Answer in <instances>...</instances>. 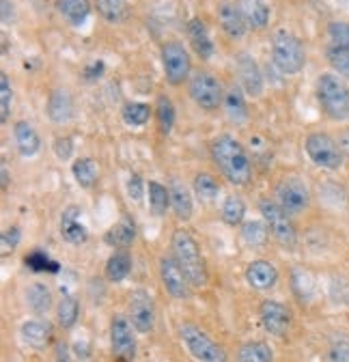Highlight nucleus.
Returning <instances> with one entry per match:
<instances>
[{
    "label": "nucleus",
    "mask_w": 349,
    "mask_h": 362,
    "mask_svg": "<svg viewBox=\"0 0 349 362\" xmlns=\"http://www.w3.org/2000/svg\"><path fill=\"white\" fill-rule=\"evenodd\" d=\"M209 153L213 164L220 170L223 179L233 188L250 186L254 168L248 149L231 134H218L209 143Z\"/></svg>",
    "instance_id": "obj_1"
},
{
    "label": "nucleus",
    "mask_w": 349,
    "mask_h": 362,
    "mask_svg": "<svg viewBox=\"0 0 349 362\" xmlns=\"http://www.w3.org/2000/svg\"><path fill=\"white\" fill-rule=\"evenodd\" d=\"M170 255L179 263V267L184 269V274L188 276V281L194 289H203L207 285V281H209L207 263H205L201 244L196 242L192 231L184 229V226H177V229L172 231Z\"/></svg>",
    "instance_id": "obj_2"
},
{
    "label": "nucleus",
    "mask_w": 349,
    "mask_h": 362,
    "mask_svg": "<svg viewBox=\"0 0 349 362\" xmlns=\"http://www.w3.org/2000/svg\"><path fill=\"white\" fill-rule=\"evenodd\" d=\"M315 98L321 108V115L328 121H349V82L343 76L334 71H321L315 82Z\"/></svg>",
    "instance_id": "obj_3"
},
{
    "label": "nucleus",
    "mask_w": 349,
    "mask_h": 362,
    "mask_svg": "<svg viewBox=\"0 0 349 362\" xmlns=\"http://www.w3.org/2000/svg\"><path fill=\"white\" fill-rule=\"evenodd\" d=\"M272 65L283 76H297L307 67L304 41L289 28H278L272 35Z\"/></svg>",
    "instance_id": "obj_4"
},
{
    "label": "nucleus",
    "mask_w": 349,
    "mask_h": 362,
    "mask_svg": "<svg viewBox=\"0 0 349 362\" xmlns=\"http://www.w3.org/2000/svg\"><path fill=\"white\" fill-rule=\"evenodd\" d=\"M259 214L261 218L266 220L268 229L272 233V240L283 246L285 250H295L297 242H300V233H297V226H295V218L285 211L274 197H264L259 201Z\"/></svg>",
    "instance_id": "obj_5"
},
{
    "label": "nucleus",
    "mask_w": 349,
    "mask_h": 362,
    "mask_svg": "<svg viewBox=\"0 0 349 362\" xmlns=\"http://www.w3.org/2000/svg\"><path fill=\"white\" fill-rule=\"evenodd\" d=\"M304 153L311 160L313 166L326 173H338L345 166V156L336 136L328 132H311L304 139Z\"/></svg>",
    "instance_id": "obj_6"
},
{
    "label": "nucleus",
    "mask_w": 349,
    "mask_h": 362,
    "mask_svg": "<svg viewBox=\"0 0 349 362\" xmlns=\"http://www.w3.org/2000/svg\"><path fill=\"white\" fill-rule=\"evenodd\" d=\"M274 201L295 218L311 209L313 190L302 175H285L274 186Z\"/></svg>",
    "instance_id": "obj_7"
},
{
    "label": "nucleus",
    "mask_w": 349,
    "mask_h": 362,
    "mask_svg": "<svg viewBox=\"0 0 349 362\" xmlns=\"http://www.w3.org/2000/svg\"><path fill=\"white\" fill-rule=\"evenodd\" d=\"M160 61L164 78L170 86H182L190 80L192 71V54L186 48V43L179 39H168L160 48Z\"/></svg>",
    "instance_id": "obj_8"
},
{
    "label": "nucleus",
    "mask_w": 349,
    "mask_h": 362,
    "mask_svg": "<svg viewBox=\"0 0 349 362\" xmlns=\"http://www.w3.org/2000/svg\"><path fill=\"white\" fill-rule=\"evenodd\" d=\"M177 334H179V341L184 343V347L188 349V354L196 362H229L227 349L220 343H215L199 326L186 322L177 328Z\"/></svg>",
    "instance_id": "obj_9"
},
{
    "label": "nucleus",
    "mask_w": 349,
    "mask_h": 362,
    "mask_svg": "<svg viewBox=\"0 0 349 362\" xmlns=\"http://www.w3.org/2000/svg\"><path fill=\"white\" fill-rule=\"evenodd\" d=\"M188 95L203 112H215L218 108H223L225 88L211 71L196 69L188 80Z\"/></svg>",
    "instance_id": "obj_10"
},
{
    "label": "nucleus",
    "mask_w": 349,
    "mask_h": 362,
    "mask_svg": "<svg viewBox=\"0 0 349 362\" xmlns=\"http://www.w3.org/2000/svg\"><path fill=\"white\" fill-rule=\"evenodd\" d=\"M110 349L114 362H134L136 360V328L125 315H112L110 322Z\"/></svg>",
    "instance_id": "obj_11"
},
{
    "label": "nucleus",
    "mask_w": 349,
    "mask_h": 362,
    "mask_svg": "<svg viewBox=\"0 0 349 362\" xmlns=\"http://www.w3.org/2000/svg\"><path fill=\"white\" fill-rule=\"evenodd\" d=\"M259 320L264 330L274 337V339H287L293 326V315L289 310L287 304H283L280 300H264L259 306Z\"/></svg>",
    "instance_id": "obj_12"
},
{
    "label": "nucleus",
    "mask_w": 349,
    "mask_h": 362,
    "mask_svg": "<svg viewBox=\"0 0 349 362\" xmlns=\"http://www.w3.org/2000/svg\"><path fill=\"white\" fill-rule=\"evenodd\" d=\"M235 74H237V84L244 88V93L248 98L259 100L266 93V74L250 52L242 50L235 54Z\"/></svg>",
    "instance_id": "obj_13"
},
{
    "label": "nucleus",
    "mask_w": 349,
    "mask_h": 362,
    "mask_svg": "<svg viewBox=\"0 0 349 362\" xmlns=\"http://www.w3.org/2000/svg\"><path fill=\"white\" fill-rule=\"evenodd\" d=\"M158 269H160L162 287L172 300H188L192 296V285L172 255H162Z\"/></svg>",
    "instance_id": "obj_14"
},
{
    "label": "nucleus",
    "mask_w": 349,
    "mask_h": 362,
    "mask_svg": "<svg viewBox=\"0 0 349 362\" xmlns=\"http://www.w3.org/2000/svg\"><path fill=\"white\" fill-rule=\"evenodd\" d=\"M127 317L138 334H149L155 328V304L145 289H136L129 296Z\"/></svg>",
    "instance_id": "obj_15"
},
{
    "label": "nucleus",
    "mask_w": 349,
    "mask_h": 362,
    "mask_svg": "<svg viewBox=\"0 0 349 362\" xmlns=\"http://www.w3.org/2000/svg\"><path fill=\"white\" fill-rule=\"evenodd\" d=\"M84 211L80 205H67L59 218V233L69 246H84L89 242V229L82 220Z\"/></svg>",
    "instance_id": "obj_16"
},
{
    "label": "nucleus",
    "mask_w": 349,
    "mask_h": 362,
    "mask_svg": "<svg viewBox=\"0 0 349 362\" xmlns=\"http://www.w3.org/2000/svg\"><path fill=\"white\" fill-rule=\"evenodd\" d=\"M244 279L254 291H270L278 285V267L268 259H254L246 265Z\"/></svg>",
    "instance_id": "obj_17"
},
{
    "label": "nucleus",
    "mask_w": 349,
    "mask_h": 362,
    "mask_svg": "<svg viewBox=\"0 0 349 362\" xmlns=\"http://www.w3.org/2000/svg\"><path fill=\"white\" fill-rule=\"evenodd\" d=\"M11 132H13L16 151L20 153V158L30 160V158H37L41 153L43 141H41V134L37 132V127L32 123H28L26 119H20L13 123Z\"/></svg>",
    "instance_id": "obj_18"
},
{
    "label": "nucleus",
    "mask_w": 349,
    "mask_h": 362,
    "mask_svg": "<svg viewBox=\"0 0 349 362\" xmlns=\"http://www.w3.org/2000/svg\"><path fill=\"white\" fill-rule=\"evenodd\" d=\"M170 190V209L179 222H190L194 216V192L192 186L184 184L179 177H172L168 181Z\"/></svg>",
    "instance_id": "obj_19"
},
{
    "label": "nucleus",
    "mask_w": 349,
    "mask_h": 362,
    "mask_svg": "<svg viewBox=\"0 0 349 362\" xmlns=\"http://www.w3.org/2000/svg\"><path fill=\"white\" fill-rule=\"evenodd\" d=\"M235 5L252 33L266 30L272 22V7L268 0H235Z\"/></svg>",
    "instance_id": "obj_20"
},
{
    "label": "nucleus",
    "mask_w": 349,
    "mask_h": 362,
    "mask_svg": "<svg viewBox=\"0 0 349 362\" xmlns=\"http://www.w3.org/2000/svg\"><path fill=\"white\" fill-rule=\"evenodd\" d=\"M215 18H218V26H220V30L229 39H242L248 33V26H246L237 5L231 3V0H220V3H218Z\"/></svg>",
    "instance_id": "obj_21"
},
{
    "label": "nucleus",
    "mask_w": 349,
    "mask_h": 362,
    "mask_svg": "<svg viewBox=\"0 0 349 362\" xmlns=\"http://www.w3.org/2000/svg\"><path fill=\"white\" fill-rule=\"evenodd\" d=\"M246 93L244 88L233 82L225 88V100H223V110H225V117L233 123V125H244L248 123L250 119V112H248V104H246Z\"/></svg>",
    "instance_id": "obj_22"
},
{
    "label": "nucleus",
    "mask_w": 349,
    "mask_h": 362,
    "mask_svg": "<svg viewBox=\"0 0 349 362\" xmlns=\"http://www.w3.org/2000/svg\"><path fill=\"white\" fill-rule=\"evenodd\" d=\"M73 95L69 93L67 88L57 86L52 88V93L48 95V104H46V112L48 119L54 125H65L73 119Z\"/></svg>",
    "instance_id": "obj_23"
},
{
    "label": "nucleus",
    "mask_w": 349,
    "mask_h": 362,
    "mask_svg": "<svg viewBox=\"0 0 349 362\" xmlns=\"http://www.w3.org/2000/svg\"><path fill=\"white\" fill-rule=\"evenodd\" d=\"M186 35H188V41H190V45H192V50H194L196 57H201L203 61H209L215 54V45H213L211 35H209V28H207V24L201 18L188 20Z\"/></svg>",
    "instance_id": "obj_24"
},
{
    "label": "nucleus",
    "mask_w": 349,
    "mask_h": 362,
    "mask_svg": "<svg viewBox=\"0 0 349 362\" xmlns=\"http://www.w3.org/2000/svg\"><path fill=\"white\" fill-rule=\"evenodd\" d=\"M54 9L71 28H80L91 18L95 5H91V0H54Z\"/></svg>",
    "instance_id": "obj_25"
},
{
    "label": "nucleus",
    "mask_w": 349,
    "mask_h": 362,
    "mask_svg": "<svg viewBox=\"0 0 349 362\" xmlns=\"http://www.w3.org/2000/svg\"><path fill=\"white\" fill-rule=\"evenodd\" d=\"M104 242L114 250H127L136 242V222L129 216H123L104 233Z\"/></svg>",
    "instance_id": "obj_26"
},
{
    "label": "nucleus",
    "mask_w": 349,
    "mask_h": 362,
    "mask_svg": "<svg viewBox=\"0 0 349 362\" xmlns=\"http://www.w3.org/2000/svg\"><path fill=\"white\" fill-rule=\"evenodd\" d=\"M192 192H194L196 201H201L205 205H211V203H218V199H220L223 184L213 173L201 170V173H196L192 177Z\"/></svg>",
    "instance_id": "obj_27"
},
{
    "label": "nucleus",
    "mask_w": 349,
    "mask_h": 362,
    "mask_svg": "<svg viewBox=\"0 0 349 362\" xmlns=\"http://www.w3.org/2000/svg\"><path fill=\"white\" fill-rule=\"evenodd\" d=\"M20 337L28 347L43 351V349H48V345L52 341V328L43 320H28L20 326Z\"/></svg>",
    "instance_id": "obj_28"
},
{
    "label": "nucleus",
    "mask_w": 349,
    "mask_h": 362,
    "mask_svg": "<svg viewBox=\"0 0 349 362\" xmlns=\"http://www.w3.org/2000/svg\"><path fill=\"white\" fill-rule=\"evenodd\" d=\"M291 289L302 304H311L317 293V281L307 267L295 265L291 269Z\"/></svg>",
    "instance_id": "obj_29"
},
{
    "label": "nucleus",
    "mask_w": 349,
    "mask_h": 362,
    "mask_svg": "<svg viewBox=\"0 0 349 362\" xmlns=\"http://www.w3.org/2000/svg\"><path fill=\"white\" fill-rule=\"evenodd\" d=\"M239 238H242V242L248 248H266L270 238H272V233L268 229L266 220L261 218V220H246L239 226Z\"/></svg>",
    "instance_id": "obj_30"
},
{
    "label": "nucleus",
    "mask_w": 349,
    "mask_h": 362,
    "mask_svg": "<svg viewBox=\"0 0 349 362\" xmlns=\"http://www.w3.org/2000/svg\"><path fill=\"white\" fill-rule=\"evenodd\" d=\"M26 306L37 315V317H43L48 315L54 306V296L50 291V287L46 283H32L28 289H26Z\"/></svg>",
    "instance_id": "obj_31"
},
{
    "label": "nucleus",
    "mask_w": 349,
    "mask_h": 362,
    "mask_svg": "<svg viewBox=\"0 0 349 362\" xmlns=\"http://www.w3.org/2000/svg\"><path fill=\"white\" fill-rule=\"evenodd\" d=\"M246 201L242 194H235V192H229L223 203H220V220L235 229V226H242L246 222Z\"/></svg>",
    "instance_id": "obj_32"
},
{
    "label": "nucleus",
    "mask_w": 349,
    "mask_h": 362,
    "mask_svg": "<svg viewBox=\"0 0 349 362\" xmlns=\"http://www.w3.org/2000/svg\"><path fill=\"white\" fill-rule=\"evenodd\" d=\"M71 177L78 188L91 190L100 179V168L93 158H76L71 162Z\"/></svg>",
    "instance_id": "obj_33"
},
{
    "label": "nucleus",
    "mask_w": 349,
    "mask_h": 362,
    "mask_svg": "<svg viewBox=\"0 0 349 362\" xmlns=\"http://www.w3.org/2000/svg\"><path fill=\"white\" fill-rule=\"evenodd\" d=\"M95 11L108 24H123L132 18V5L127 0H95Z\"/></svg>",
    "instance_id": "obj_34"
},
{
    "label": "nucleus",
    "mask_w": 349,
    "mask_h": 362,
    "mask_svg": "<svg viewBox=\"0 0 349 362\" xmlns=\"http://www.w3.org/2000/svg\"><path fill=\"white\" fill-rule=\"evenodd\" d=\"M147 197H149V211L155 218H164L170 209V190L158 179L147 181Z\"/></svg>",
    "instance_id": "obj_35"
},
{
    "label": "nucleus",
    "mask_w": 349,
    "mask_h": 362,
    "mask_svg": "<svg viewBox=\"0 0 349 362\" xmlns=\"http://www.w3.org/2000/svg\"><path fill=\"white\" fill-rule=\"evenodd\" d=\"M153 117L158 121V129L162 136H170L172 127H174V121H177V110H174V104L168 95L160 93L158 100H155V106H153Z\"/></svg>",
    "instance_id": "obj_36"
},
{
    "label": "nucleus",
    "mask_w": 349,
    "mask_h": 362,
    "mask_svg": "<svg viewBox=\"0 0 349 362\" xmlns=\"http://www.w3.org/2000/svg\"><path fill=\"white\" fill-rule=\"evenodd\" d=\"M132 272V257L127 250H114L106 261V279L110 283H123Z\"/></svg>",
    "instance_id": "obj_37"
},
{
    "label": "nucleus",
    "mask_w": 349,
    "mask_h": 362,
    "mask_svg": "<svg viewBox=\"0 0 349 362\" xmlns=\"http://www.w3.org/2000/svg\"><path fill=\"white\" fill-rule=\"evenodd\" d=\"M153 117V106L145 102H127L121 108V119L127 127H145Z\"/></svg>",
    "instance_id": "obj_38"
},
{
    "label": "nucleus",
    "mask_w": 349,
    "mask_h": 362,
    "mask_svg": "<svg viewBox=\"0 0 349 362\" xmlns=\"http://www.w3.org/2000/svg\"><path fill=\"white\" fill-rule=\"evenodd\" d=\"M80 317V302L71 293H63L61 300L57 302V322L61 328L71 330L78 324Z\"/></svg>",
    "instance_id": "obj_39"
},
{
    "label": "nucleus",
    "mask_w": 349,
    "mask_h": 362,
    "mask_svg": "<svg viewBox=\"0 0 349 362\" xmlns=\"http://www.w3.org/2000/svg\"><path fill=\"white\" fill-rule=\"evenodd\" d=\"M237 362H274V349L266 341H248L239 347Z\"/></svg>",
    "instance_id": "obj_40"
},
{
    "label": "nucleus",
    "mask_w": 349,
    "mask_h": 362,
    "mask_svg": "<svg viewBox=\"0 0 349 362\" xmlns=\"http://www.w3.org/2000/svg\"><path fill=\"white\" fill-rule=\"evenodd\" d=\"M324 54H326V61L330 63L332 71L338 74V76H343L345 80H349V52L345 48H341L338 43H332L330 41L326 45Z\"/></svg>",
    "instance_id": "obj_41"
},
{
    "label": "nucleus",
    "mask_w": 349,
    "mask_h": 362,
    "mask_svg": "<svg viewBox=\"0 0 349 362\" xmlns=\"http://www.w3.org/2000/svg\"><path fill=\"white\" fill-rule=\"evenodd\" d=\"M11 108H13V86L9 76L3 71L0 74V121H3V125L9 123Z\"/></svg>",
    "instance_id": "obj_42"
},
{
    "label": "nucleus",
    "mask_w": 349,
    "mask_h": 362,
    "mask_svg": "<svg viewBox=\"0 0 349 362\" xmlns=\"http://www.w3.org/2000/svg\"><path fill=\"white\" fill-rule=\"evenodd\" d=\"M328 362H349V334H334L328 343Z\"/></svg>",
    "instance_id": "obj_43"
},
{
    "label": "nucleus",
    "mask_w": 349,
    "mask_h": 362,
    "mask_svg": "<svg viewBox=\"0 0 349 362\" xmlns=\"http://www.w3.org/2000/svg\"><path fill=\"white\" fill-rule=\"evenodd\" d=\"M125 194L129 201L134 203H143L145 197H147V181L138 175V173H129L127 179H125Z\"/></svg>",
    "instance_id": "obj_44"
},
{
    "label": "nucleus",
    "mask_w": 349,
    "mask_h": 362,
    "mask_svg": "<svg viewBox=\"0 0 349 362\" xmlns=\"http://www.w3.org/2000/svg\"><path fill=\"white\" fill-rule=\"evenodd\" d=\"M26 265L32 272H59V267H61L57 261H52L46 252L39 250V248H35L30 255H26Z\"/></svg>",
    "instance_id": "obj_45"
},
{
    "label": "nucleus",
    "mask_w": 349,
    "mask_h": 362,
    "mask_svg": "<svg viewBox=\"0 0 349 362\" xmlns=\"http://www.w3.org/2000/svg\"><path fill=\"white\" fill-rule=\"evenodd\" d=\"M328 39L332 43H338L341 48L349 52V22L345 20H332L328 24Z\"/></svg>",
    "instance_id": "obj_46"
},
{
    "label": "nucleus",
    "mask_w": 349,
    "mask_h": 362,
    "mask_svg": "<svg viewBox=\"0 0 349 362\" xmlns=\"http://www.w3.org/2000/svg\"><path fill=\"white\" fill-rule=\"evenodd\" d=\"M22 242V229L20 226H9V229H5V233L0 235V255L3 257H9L16 252V248L20 246Z\"/></svg>",
    "instance_id": "obj_47"
},
{
    "label": "nucleus",
    "mask_w": 349,
    "mask_h": 362,
    "mask_svg": "<svg viewBox=\"0 0 349 362\" xmlns=\"http://www.w3.org/2000/svg\"><path fill=\"white\" fill-rule=\"evenodd\" d=\"M52 149L61 162H69L76 153V143H73L71 136H57L54 143H52Z\"/></svg>",
    "instance_id": "obj_48"
},
{
    "label": "nucleus",
    "mask_w": 349,
    "mask_h": 362,
    "mask_svg": "<svg viewBox=\"0 0 349 362\" xmlns=\"http://www.w3.org/2000/svg\"><path fill=\"white\" fill-rule=\"evenodd\" d=\"M104 69H106L104 61H93V63H89V65L84 67V80H86V82L97 80V78L104 74Z\"/></svg>",
    "instance_id": "obj_49"
},
{
    "label": "nucleus",
    "mask_w": 349,
    "mask_h": 362,
    "mask_svg": "<svg viewBox=\"0 0 349 362\" xmlns=\"http://www.w3.org/2000/svg\"><path fill=\"white\" fill-rule=\"evenodd\" d=\"M16 22V5L13 0H3V24L9 26Z\"/></svg>",
    "instance_id": "obj_50"
},
{
    "label": "nucleus",
    "mask_w": 349,
    "mask_h": 362,
    "mask_svg": "<svg viewBox=\"0 0 349 362\" xmlns=\"http://www.w3.org/2000/svg\"><path fill=\"white\" fill-rule=\"evenodd\" d=\"M336 141H338V145H341V151H343V156H345V162H349V125L343 127V129L338 132Z\"/></svg>",
    "instance_id": "obj_51"
},
{
    "label": "nucleus",
    "mask_w": 349,
    "mask_h": 362,
    "mask_svg": "<svg viewBox=\"0 0 349 362\" xmlns=\"http://www.w3.org/2000/svg\"><path fill=\"white\" fill-rule=\"evenodd\" d=\"M9 188V170H7V164H3V190Z\"/></svg>",
    "instance_id": "obj_52"
}]
</instances>
